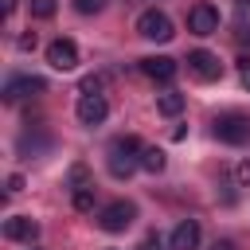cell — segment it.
I'll return each instance as SVG.
<instances>
[{
	"mask_svg": "<svg viewBox=\"0 0 250 250\" xmlns=\"http://www.w3.org/2000/svg\"><path fill=\"white\" fill-rule=\"evenodd\" d=\"M70 188H74V191H78V188H90V172H86L82 164L70 168Z\"/></svg>",
	"mask_w": 250,
	"mask_h": 250,
	"instance_id": "17",
	"label": "cell"
},
{
	"mask_svg": "<svg viewBox=\"0 0 250 250\" xmlns=\"http://www.w3.org/2000/svg\"><path fill=\"white\" fill-rule=\"evenodd\" d=\"M215 137L223 145H246L250 141V113H219L215 117Z\"/></svg>",
	"mask_w": 250,
	"mask_h": 250,
	"instance_id": "2",
	"label": "cell"
},
{
	"mask_svg": "<svg viewBox=\"0 0 250 250\" xmlns=\"http://www.w3.org/2000/svg\"><path fill=\"white\" fill-rule=\"evenodd\" d=\"M105 113H109V105H105L102 94H82V98H78V121H82V125H102Z\"/></svg>",
	"mask_w": 250,
	"mask_h": 250,
	"instance_id": "9",
	"label": "cell"
},
{
	"mask_svg": "<svg viewBox=\"0 0 250 250\" xmlns=\"http://www.w3.org/2000/svg\"><path fill=\"white\" fill-rule=\"evenodd\" d=\"M74 8H78L82 16H94V12H102V8H105V0H74Z\"/></svg>",
	"mask_w": 250,
	"mask_h": 250,
	"instance_id": "19",
	"label": "cell"
},
{
	"mask_svg": "<svg viewBox=\"0 0 250 250\" xmlns=\"http://www.w3.org/2000/svg\"><path fill=\"white\" fill-rule=\"evenodd\" d=\"M188 70L199 78V82H215V78H223V62H219V55H211V51H191L188 55Z\"/></svg>",
	"mask_w": 250,
	"mask_h": 250,
	"instance_id": "6",
	"label": "cell"
},
{
	"mask_svg": "<svg viewBox=\"0 0 250 250\" xmlns=\"http://www.w3.org/2000/svg\"><path fill=\"white\" fill-rule=\"evenodd\" d=\"M16 12V0H4V16H12Z\"/></svg>",
	"mask_w": 250,
	"mask_h": 250,
	"instance_id": "26",
	"label": "cell"
},
{
	"mask_svg": "<svg viewBox=\"0 0 250 250\" xmlns=\"http://www.w3.org/2000/svg\"><path fill=\"white\" fill-rule=\"evenodd\" d=\"M141 250H164V246H160V238H156V234H148V238L141 242Z\"/></svg>",
	"mask_w": 250,
	"mask_h": 250,
	"instance_id": "22",
	"label": "cell"
},
{
	"mask_svg": "<svg viewBox=\"0 0 250 250\" xmlns=\"http://www.w3.org/2000/svg\"><path fill=\"white\" fill-rule=\"evenodd\" d=\"M141 152H145V145H141L137 137H117V141L109 145V156H105L109 176H113V180H129V176L141 168Z\"/></svg>",
	"mask_w": 250,
	"mask_h": 250,
	"instance_id": "1",
	"label": "cell"
},
{
	"mask_svg": "<svg viewBox=\"0 0 250 250\" xmlns=\"http://www.w3.org/2000/svg\"><path fill=\"white\" fill-rule=\"evenodd\" d=\"M238 78H242V86L250 90V59H238Z\"/></svg>",
	"mask_w": 250,
	"mask_h": 250,
	"instance_id": "21",
	"label": "cell"
},
{
	"mask_svg": "<svg viewBox=\"0 0 250 250\" xmlns=\"http://www.w3.org/2000/svg\"><path fill=\"white\" fill-rule=\"evenodd\" d=\"M188 31H191V35H215V31H219V8L195 4V8L188 12Z\"/></svg>",
	"mask_w": 250,
	"mask_h": 250,
	"instance_id": "7",
	"label": "cell"
},
{
	"mask_svg": "<svg viewBox=\"0 0 250 250\" xmlns=\"http://www.w3.org/2000/svg\"><path fill=\"white\" fill-rule=\"evenodd\" d=\"M141 168L152 172V176L164 172V152H160V148H145V152H141Z\"/></svg>",
	"mask_w": 250,
	"mask_h": 250,
	"instance_id": "14",
	"label": "cell"
},
{
	"mask_svg": "<svg viewBox=\"0 0 250 250\" xmlns=\"http://www.w3.org/2000/svg\"><path fill=\"white\" fill-rule=\"evenodd\" d=\"M168 250H199V223L195 219L176 223V230L168 238Z\"/></svg>",
	"mask_w": 250,
	"mask_h": 250,
	"instance_id": "12",
	"label": "cell"
},
{
	"mask_svg": "<svg viewBox=\"0 0 250 250\" xmlns=\"http://www.w3.org/2000/svg\"><path fill=\"white\" fill-rule=\"evenodd\" d=\"M141 70L152 78V82H172L176 78V59H168V55H148V59H141Z\"/></svg>",
	"mask_w": 250,
	"mask_h": 250,
	"instance_id": "10",
	"label": "cell"
},
{
	"mask_svg": "<svg viewBox=\"0 0 250 250\" xmlns=\"http://www.w3.org/2000/svg\"><path fill=\"white\" fill-rule=\"evenodd\" d=\"M137 35H141V39H148V43H168V39L176 35V27H172V20H168L164 12L148 8V12H141V16H137Z\"/></svg>",
	"mask_w": 250,
	"mask_h": 250,
	"instance_id": "3",
	"label": "cell"
},
{
	"mask_svg": "<svg viewBox=\"0 0 250 250\" xmlns=\"http://www.w3.org/2000/svg\"><path fill=\"white\" fill-rule=\"evenodd\" d=\"M35 47V35H20V51H31Z\"/></svg>",
	"mask_w": 250,
	"mask_h": 250,
	"instance_id": "24",
	"label": "cell"
},
{
	"mask_svg": "<svg viewBox=\"0 0 250 250\" xmlns=\"http://www.w3.org/2000/svg\"><path fill=\"white\" fill-rule=\"evenodd\" d=\"M234 184H238V188H250V156L234 164Z\"/></svg>",
	"mask_w": 250,
	"mask_h": 250,
	"instance_id": "18",
	"label": "cell"
},
{
	"mask_svg": "<svg viewBox=\"0 0 250 250\" xmlns=\"http://www.w3.org/2000/svg\"><path fill=\"white\" fill-rule=\"evenodd\" d=\"M133 219H137V207H133L129 199H113V203H109V207H102V215H98L102 230H109V234L125 230V227H129Z\"/></svg>",
	"mask_w": 250,
	"mask_h": 250,
	"instance_id": "4",
	"label": "cell"
},
{
	"mask_svg": "<svg viewBox=\"0 0 250 250\" xmlns=\"http://www.w3.org/2000/svg\"><path fill=\"white\" fill-rule=\"evenodd\" d=\"M78 90H82V94H102V78H98V74H86Z\"/></svg>",
	"mask_w": 250,
	"mask_h": 250,
	"instance_id": "20",
	"label": "cell"
},
{
	"mask_svg": "<svg viewBox=\"0 0 250 250\" xmlns=\"http://www.w3.org/2000/svg\"><path fill=\"white\" fill-rule=\"evenodd\" d=\"M70 203H74V211H94V188H78Z\"/></svg>",
	"mask_w": 250,
	"mask_h": 250,
	"instance_id": "15",
	"label": "cell"
},
{
	"mask_svg": "<svg viewBox=\"0 0 250 250\" xmlns=\"http://www.w3.org/2000/svg\"><path fill=\"white\" fill-rule=\"evenodd\" d=\"M8 191H23V176H8Z\"/></svg>",
	"mask_w": 250,
	"mask_h": 250,
	"instance_id": "23",
	"label": "cell"
},
{
	"mask_svg": "<svg viewBox=\"0 0 250 250\" xmlns=\"http://www.w3.org/2000/svg\"><path fill=\"white\" fill-rule=\"evenodd\" d=\"M211 250H234V242H227V238H219V242H215Z\"/></svg>",
	"mask_w": 250,
	"mask_h": 250,
	"instance_id": "25",
	"label": "cell"
},
{
	"mask_svg": "<svg viewBox=\"0 0 250 250\" xmlns=\"http://www.w3.org/2000/svg\"><path fill=\"white\" fill-rule=\"evenodd\" d=\"M156 109H160L164 117H176V113L184 109V94H180V90H164V94H156Z\"/></svg>",
	"mask_w": 250,
	"mask_h": 250,
	"instance_id": "13",
	"label": "cell"
},
{
	"mask_svg": "<svg viewBox=\"0 0 250 250\" xmlns=\"http://www.w3.org/2000/svg\"><path fill=\"white\" fill-rule=\"evenodd\" d=\"M43 90H47L43 78H35V74H16V78H8L4 98H8V102H20V98H35V94H43Z\"/></svg>",
	"mask_w": 250,
	"mask_h": 250,
	"instance_id": "8",
	"label": "cell"
},
{
	"mask_svg": "<svg viewBox=\"0 0 250 250\" xmlns=\"http://www.w3.org/2000/svg\"><path fill=\"white\" fill-rule=\"evenodd\" d=\"M55 8H59V0H31V16L35 20H51Z\"/></svg>",
	"mask_w": 250,
	"mask_h": 250,
	"instance_id": "16",
	"label": "cell"
},
{
	"mask_svg": "<svg viewBox=\"0 0 250 250\" xmlns=\"http://www.w3.org/2000/svg\"><path fill=\"white\" fill-rule=\"evenodd\" d=\"M35 234H39V223L35 219H27V215L4 219V238H12V242H35Z\"/></svg>",
	"mask_w": 250,
	"mask_h": 250,
	"instance_id": "11",
	"label": "cell"
},
{
	"mask_svg": "<svg viewBox=\"0 0 250 250\" xmlns=\"http://www.w3.org/2000/svg\"><path fill=\"white\" fill-rule=\"evenodd\" d=\"M47 62H51L55 70H74V66H78V47H74V39H66V35L51 39V43H47Z\"/></svg>",
	"mask_w": 250,
	"mask_h": 250,
	"instance_id": "5",
	"label": "cell"
}]
</instances>
